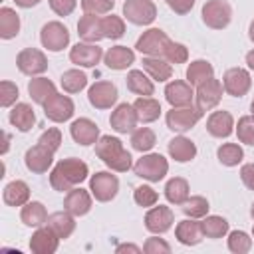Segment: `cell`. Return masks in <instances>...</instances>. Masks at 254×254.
<instances>
[{
    "instance_id": "db71d44e",
    "label": "cell",
    "mask_w": 254,
    "mask_h": 254,
    "mask_svg": "<svg viewBox=\"0 0 254 254\" xmlns=\"http://www.w3.org/2000/svg\"><path fill=\"white\" fill-rule=\"evenodd\" d=\"M77 6V0H50V8L58 16H69Z\"/></svg>"
},
{
    "instance_id": "4316f807",
    "label": "cell",
    "mask_w": 254,
    "mask_h": 254,
    "mask_svg": "<svg viewBox=\"0 0 254 254\" xmlns=\"http://www.w3.org/2000/svg\"><path fill=\"white\" fill-rule=\"evenodd\" d=\"M167 149H169V155H171L177 163H189V161H192V159L196 157V145H194L190 139L183 137V135L171 139Z\"/></svg>"
},
{
    "instance_id": "e575fe53",
    "label": "cell",
    "mask_w": 254,
    "mask_h": 254,
    "mask_svg": "<svg viewBox=\"0 0 254 254\" xmlns=\"http://www.w3.org/2000/svg\"><path fill=\"white\" fill-rule=\"evenodd\" d=\"M133 107H135V111H137L139 121H143V123H153V121H157L159 115H161V103H159L157 99H153V97H141V95H139V97L135 99Z\"/></svg>"
},
{
    "instance_id": "b9f144b4",
    "label": "cell",
    "mask_w": 254,
    "mask_h": 254,
    "mask_svg": "<svg viewBox=\"0 0 254 254\" xmlns=\"http://www.w3.org/2000/svg\"><path fill=\"white\" fill-rule=\"evenodd\" d=\"M87 85V75L79 69H67L62 73V87L67 93H79Z\"/></svg>"
},
{
    "instance_id": "5b68a950",
    "label": "cell",
    "mask_w": 254,
    "mask_h": 254,
    "mask_svg": "<svg viewBox=\"0 0 254 254\" xmlns=\"http://www.w3.org/2000/svg\"><path fill=\"white\" fill-rule=\"evenodd\" d=\"M169 44H171V40H169V36H167L163 30H159V28H149L147 32L141 34V38L137 40L135 48H137L141 54H145V56L163 58L165 52H167V48H169Z\"/></svg>"
},
{
    "instance_id": "e7e4bbea",
    "label": "cell",
    "mask_w": 254,
    "mask_h": 254,
    "mask_svg": "<svg viewBox=\"0 0 254 254\" xmlns=\"http://www.w3.org/2000/svg\"><path fill=\"white\" fill-rule=\"evenodd\" d=\"M250 214H252V218H254V204H252V208H250Z\"/></svg>"
},
{
    "instance_id": "03108f58",
    "label": "cell",
    "mask_w": 254,
    "mask_h": 254,
    "mask_svg": "<svg viewBox=\"0 0 254 254\" xmlns=\"http://www.w3.org/2000/svg\"><path fill=\"white\" fill-rule=\"evenodd\" d=\"M252 236H254V226H252Z\"/></svg>"
},
{
    "instance_id": "f6af8a7d",
    "label": "cell",
    "mask_w": 254,
    "mask_h": 254,
    "mask_svg": "<svg viewBox=\"0 0 254 254\" xmlns=\"http://www.w3.org/2000/svg\"><path fill=\"white\" fill-rule=\"evenodd\" d=\"M252 248V238L244 230H232L228 234V250L234 254H246Z\"/></svg>"
},
{
    "instance_id": "4dcf8cb0",
    "label": "cell",
    "mask_w": 254,
    "mask_h": 254,
    "mask_svg": "<svg viewBox=\"0 0 254 254\" xmlns=\"http://www.w3.org/2000/svg\"><path fill=\"white\" fill-rule=\"evenodd\" d=\"M2 198L8 206H24L30 200V187L24 181H12L4 187Z\"/></svg>"
},
{
    "instance_id": "7dc6e473",
    "label": "cell",
    "mask_w": 254,
    "mask_h": 254,
    "mask_svg": "<svg viewBox=\"0 0 254 254\" xmlns=\"http://www.w3.org/2000/svg\"><path fill=\"white\" fill-rule=\"evenodd\" d=\"M133 198H135V202H137L139 206H145V208H147V206H155V204H157L159 194H157V190H155L153 187H149V185H141V187L135 189Z\"/></svg>"
},
{
    "instance_id": "9c48e42d",
    "label": "cell",
    "mask_w": 254,
    "mask_h": 254,
    "mask_svg": "<svg viewBox=\"0 0 254 254\" xmlns=\"http://www.w3.org/2000/svg\"><path fill=\"white\" fill-rule=\"evenodd\" d=\"M40 42L50 52H62L69 44V32L62 22L54 20V22L44 24V28L40 32Z\"/></svg>"
},
{
    "instance_id": "52a82bcc",
    "label": "cell",
    "mask_w": 254,
    "mask_h": 254,
    "mask_svg": "<svg viewBox=\"0 0 254 254\" xmlns=\"http://www.w3.org/2000/svg\"><path fill=\"white\" fill-rule=\"evenodd\" d=\"M89 190L99 202H109L117 196L119 190V179L107 171H99L89 179Z\"/></svg>"
},
{
    "instance_id": "8fae6325",
    "label": "cell",
    "mask_w": 254,
    "mask_h": 254,
    "mask_svg": "<svg viewBox=\"0 0 254 254\" xmlns=\"http://www.w3.org/2000/svg\"><path fill=\"white\" fill-rule=\"evenodd\" d=\"M16 65L26 75H40L48 69V58L38 48H24L16 56Z\"/></svg>"
},
{
    "instance_id": "ffe728a7",
    "label": "cell",
    "mask_w": 254,
    "mask_h": 254,
    "mask_svg": "<svg viewBox=\"0 0 254 254\" xmlns=\"http://www.w3.org/2000/svg\"><path fill=\"white\" fill-rule=\"evenodd\" d=\"M60 236L46 224V226H40L32 238H30V250L36 252V254H54L60 246Z\"/></svg>"
},
{
    "instance_id": "ee69618b",
    "label": "cell",
    "mask_w": 254,
    "mask_h": 254,
    "mask_svg": "<svg viewBox=\"0 0 254 254\" xmlns=\"http://www.w3.org/2000/svg\"><path fill=\"white\" fill-rule=\"evenodd\" d=\"M101 28H103V38H109V40H119L125 34V22H123V18L113 16V14L101 18Z\"/></svg>"
},
{
    "instance_id": "e0dca14e",
    "label": "cell",
    "mask_w": 254,
    "mask_h": 254,
    "mask_svg": "<svg viewBox=\"0 0 254 254\" xmlns=\"http://www.w3.org/2000/svg\"><path fill=\"white\" fill-rule=\"evenodd\" d=\"M137 121H139V117H137V111H135V107L131 103H119L113 109L111 117H109V123L113 127V131L123 133V135L125 133H133L135 127H137Z\"/></svg>"
},
{
    "instance_id": "ac0fdd59",
    "label": "cell",
    "mask_w": 254,
    "mask_h": 254,
    "mask_svg": "<svg viewBox=\"0 0 254 254\" xmlns=\"http://www.w3.org/2000/svg\"><path fill=\"white\" fill-rule=\"evenodd\" d=\"M175 222V214L169 206L165 204H159V206H153L147 210L145 214V228L153 234H163L167 232Z\"/></svg>"
},
{
    "instance_id": "94428289",
    "label": "cell",
    "mask_w": 254,
    "mask_h": 254,
    "mask_svg": "<svg viewBox=\"0 0 254 254\" xmlns=\"http://www.w3.org/2000/svg\"><path fill=\"white\" fill-rule=\"evenodd\" d=\"M8 147H10V135H8V133H4V147H2V155L8 151Z\"/></svg>"
},
{
    "instance_id": "c3c4849f",
    "label": "cell",
    "mask_w": 254,
    "mask_h": 254,
    "mask_svg": "<svg viewBox=\"0 0 254 254\" xmlns=\"http://www.w3.org/2000/svg\"><path fill=\"white\" fill-rule=\"evenodd\" d=\"M113 6H115V0H81V10L85 14H95V16L109 14Z\"/></svg>"
},
{
    "instance_id": "3957f363",
    "label": "cell",
    "mask_w": 254,
    "mask_h": 254,
    "mask_svg": "<svg viewBox=\"0 0 254 254\" xmlns=\"http://www.w3.org/2000/svg\"><path fill=\"white\" fill-rule=\"evenodd\" d=\"M133 171L137 177L149 183H159L161 179H165L169 171V161L159 153H147L141 159H137V163L133 165Z\"/></svg>"
},
{
    "instance_id": "836d02e7",
    "label": "cell",
    "mask_w": 254,
    "mask_h": 254,
    "mask_svg": "<svg viewBox=\"0 0 254 254\" xmlns=\"http://www.w3.org/2000/svg\"><path fill=\"white\" fill-rule=\"evenodd\" d=\"M28 93H30V97H32L36 103L44 105V103H46L54 93H58V91H56L54 81H50L48 77H34V79H30V83H28Z\"/></svg>"
},
{
    "instance_id": "be15d7a7",
    "label": "cell",
    "mask_w": 254,
    "mask_h": 254,
    "mask_svg": "<svg viewBox=\"0 0 254 254\" xmlns=\"http://www.w3.org/2000/svg\"><path fill=\"white\" fill-rule=\"evenodd\" d=\"M250 109H252V117H254V99H252V105H250Z\"/></svg>"
},
{
    "instance_id": "ba28073f",
    "label": "cell",
    "mask_w": 254,
    "mask_h": 254,
    "mask_svg": "<svg viewBox=\"0 0 254 254\" xmlns=\"http://www.w3.org/2000/svg\"><path fill=\"white\" fill-rule=\"evenodd\" d=\"M123 16L137 26H149L157 18V6L151 0H125Z\"/></svg>"
},
{
    "instance_id": "9f6ffc18",
    "label": "cell",
    "mask_w": 254,
    "mask_h": 254,
    "mask_svg": "<svg viewBox=\"0 0 254 254\" xmlns=\"http://www.w3.org/2000/svg\"><path fill=\"white\" fill-rule=\"evenodd\" d=\"M240 179H242V183H244L250 190H254V163L242 165V169H240Z\"/></svg>"
},
{
    "instance_id": "9a60e30c",
    "label": "cell",
    "mask_w": 254,
    "mask_h": 254,
    "mask_svg": "<svg viewBox=\"0 0 254 254\" xmlns=\"http://www.w3.org/2000/svg\"><path fill=\"white\" fill-rule=\"evenodd\" d=\"M103 50L97 46V44H89V42H81V44H75L71 50H69V60L71 64L79 65V67H93L101 62L103 58Z\"/></svg>"
},
{
    "instance_id": "30bf717a",
    "label": "cell",
    "mask_w": 254,
    "mask_h": 254,
    "mask_svg": "<svg viewBox=\"0 0 254 254\" xmlns=\"http://www.w3.org/2000/svg\"><path fill=\"white\" fill-rule=\"evenodd\" d=\"M222 83L216 79V77H210L206 81H202L200 85H196V93H194V101H196V107L204 113V111H210L214 109L220 99H222Z\"/></svg>"
},
{
    "instance_id": "44dd1931",
    "label": "cell",
    "mask_w": 254,
    "mask_h": 254,
    "mask_svg": "<svg viewBox=\"0 0 254 254\" xmlns=\"http://www.w3.org/2000/svg\"><path fill=\"white\" fill-rule=\"evenodd\" d=\"M69 133H71V139L83 147L87 145H95L97 139H99V127L87 119V117H79L75 119L71 125H69Z\"/></svg>"
},
{
    "instance_id": "484cf974",
    "label": "cell",
    "mask_w": 254,
    "mask_h": 254,
    "mask_svg": "<svg viewBox=\"0 0 254 254\" xmlns=\"http://www.w3.org/2000/svg\"><path fill=\"white\" fill-rule=\"evenodd\" d=\"M103 62L109 69H115V71H121V69H127L133 62H135V54L131 48L127 46H113L105 52L103 56Z\"/></svg>"
},
{
    "instance_id": "cb8c5ba5",
    "label": "cell",
    "mask_w": 254,
    "mask_h": 254,
    "mask_svg": "<svg viewBox=\"0 0 254 254\" xmlns=\"http://www.w3.org/2000/svg\"><path fill=\"white\" fill-rule=\"evenodd\" d=\"M77 34L83 42L97 44L103 40V28H101V18L95 14H83L77 22Z\"/></svg>"
},
{
    "instance_id": "f5cc1de1",
    "label": "cell",
    "mask_w": 254,
    "mask_h": 254,
    "mask_svg": "<svg viewBox=\"0 0 254 254\" xmlns=\"http://www.w3.org/2000/svg\"><path fill=\"white\" fill-rule=\"evenodd\" d=\"M143 252H147V254H169V252H171V246H169L163 238L151 236V238L145 240V244H143Z\"/></svg>"
},
{
    "instance_id": "f35d334b",
    "label": "cell",
    "mask_w": 254,
    "mask_h": 254,
    "mask_svg": "<svg viewBox=\"0 0 254 254\" xmlns=\"http://www.w3.org/2000/svg\"><path fill=\"white\" fill-rule=\"evenodd\" d=\"M200 224H202V232H204V236L206 238H222V236H226L228 234V220L226 218H222V216H216V214H206L202 220H200Z\"/></svg>"
},
{
    "instance_id": "d4e9b609",
    "label": "cell",
    "mask_w": 254,
    "mask_h": 254,
    "mask_svg": "<svg viewBox=\"0 0 254 254\" xmlns=\"http://www.w3.org/2000/svg\"><path fill=\"white\" fill-rule=\"evenodd\" d=\"M206 131L212 135V137H228L232 131H234V119L228 111H212L206 119Z\"/></svg>"
},
{
    "instance_id": "d590c367",
    "label": "cell",
    "mask_w": 254,
    "mask_h": 254,
    "mask_svg": "<svg viewBox=\"0 0 254 254\" xmlns=\"http://www.w3.org/2000/svg\"><path fill=\"white\" fill-rule=\"evenodd\" d=\"M189 192H190L189 183H187V179H183V177H173V179H169L167 185H165V198H167L171 204H183V202L189 198Z\"/></svg>"
},
{
    "instance_id": "4fadbf2b",
    "label": "cell",
    "mask_w": 254,
    "mask_h": 254,
    "mask_svg": "<svg viewBox=\"0 0 254 254\" xmlns=\"http://www.w3.org/2000/svg\"><path fill=\"white\" fill-rule=\"evenodd\" d=\"M75 111V105L73 101L67 97V95H62V93H54L46 103H44V113L50 121L54 123H64L67 121Z\"/></svg>"
},
{
    "instance_id": "6125c7cd",
    "label": "cell",
    "mask_w": 254,
    "mask_h": 254,
    "mask_svg": "<svg viewBox=\"0 0 254 254\" xmlns=\"http://www.w3.org/2000/svg\"><path fill=\"white\" fill-rule=\"evenodd\" d=\"M248 36H250V40L254 42V20L250 22V28H248Z\"/></svg>"
},
{
    "instance_id": "7a4b0ae2",
    "label": "cell",
    "mask_w": 254,
    "mask_h": 254,
    "mask_svg": "<svg viewBox=\"0 0 254 254\" xmlns=\"http://www.w3.org/2000/svg\"><path fill=\"white\" fill-rule=\"evenodd\" d=\"M95 155L117 173H125L131 169V153L123 147L121 139L111 135H101L95 143Z\"/></svg>"
},
{
    "instance_id": "1f68e13d",
    "label": "cell",
    "mask_w": 254,
    "mask_h": 254,
    "mask_svg": "<svg viewBox=\"0 0 254 254\" xmlns=\"http://www.w3.org/2000/svg\"><path fill=\"white\" fill-rule=\"evenodd\" d=\"M143 69L149 73L151 79L155 81H167L171 79L173 75V67L171 64L165 60V58H151V56H145L143 58Z\"/></svg>"
},
{
    "instance_id": "681fc988",
    "label": "cell",
    "mask_w": 254,
    "mask_h": 254,
    "mask_svg": "<svg viewBox=\"0 0 254 254\" xmlns=\"http://www.w3.org/2000/svg\"><path fill=\"white\" fill-rule=\"evenodd\" d=\"M163 58H165L169 64H185V62L189 60V50H187V46H183V44H179V42H171Z\"/></svg>"
},
{
    "instance_id": "277c9868",
    "label": "cell",
    "mask_w": 254,
    "mask_h": 254,
    "mask_svg": "<svg viewBox=\"0 0 254 254\" xmlns=\"http://www.w3.org/2000/svg\"><path fill=\"white\" fill-rule=\"evenodd\" d=\"M202 117V111L196 105H187V107H173L171 111H167V127L175 133H185L189 129H192Z\"/></svg>"
},
{
    "instance_id": "11a10c76",
    "label": "cell",
    "mask_w": 254,
    "mask_h": 254,
    "mask_svg": "<svg viewBox=\"0 0 254 254\" xmlns=\"http://www.w3.org/2000/svg\"><path fill=\"white\" fill-rule=\"evenodd\" d=\"M165 2H167V6H169L175 14H187V12H190L192 6H194V0H165Z\"/></svg>"
},
{
    "instance_id": "680465c9",
    "label": "cell",
    "mask_w": 254,
    "mask_h": 254,
    "mask_svg": "<svg viewBox=\"0 0 254 254\" xmlns=\"http://www.w3.org/2000/svg\"><path fill=\"white\" fill-rule=\"evenodd\" d=\"M14 2H16V6H20V8H32V6L40 4L42 0H14Z\"/></svg>"
},
{
    "instance_id": "bcb514c9",
    "label": "cell",
    "mask_w": 254,
    "mask_h": 254,
    "mask_svg": "<svg viewBox=\"0 0 254 254\" xmlns=\"http://www.w3.org/2000/svg\"><path fill=\"white\" fill-rule=\"evenodd\" d=\"M236 135H238L240 143L254 147V117H252V115H244V117L238 119Z\"/></svg>"
},
{
    "instance_id": "8d00e7d4",
    "label": "cell",
    "mask_w": 254,
    "mask_h": 254,
    "mask_svg": "<svg viewBox=\"0 0 254 254\" xmlns=\"http://www.w3.org/2000/svg\"><path fill=\"white\" fill-rule=\"evenodd\" d=\"M20 32V16L16 10L4 6L0 8V38L2 40H12Z\"/></svg>"
},
{
    "instance_id": "7402d4cb",
    "label": "cell",
    "mask_w": 254,
    "mask_h": 254,
    "mask_svg": "<svg viewBox=\"0 0 254 254\" xmlns=\"http://www.w3.org/2000/svg\"><path fill=\"white\" fill-rule=\"evenodd\" d=\"M91 196L93 194H89L81 187L79 189H71V190H67V194L64 198V208L67 212H71L73 216H83V214H87L91 210Z\"/></svg>"
},
{
    "instance_id": "83f0119b",
    "label": "cell",
    "mask_w": 254,
    "mask_h": 254,
    "mask_svg": "<svg viewBox=\"0 0 254 254\" xmlns=\"http://www.w3.org/2000/svg\"><path fill=\"white\" fill-rule=\"evenodd\" d=\"M20 218L26 226H32V228H40L48 222V210L42 202L38 200H28L24 206H22V212H20Z\"/></svg>"
},
{
    "instance_id": "8992f818",
    "label": "cell",
    "mask_w": 254,
    "mask_h": 254,
    "mask_svg": "<svg viewBox=\"0 0 254 254\" xmlns=\"http://www.w3.org/2000/svg\"><path fill=\"white\" fill-rule=\"evenodd\" d=\"M232 20V8L226 0H208L202 6V22L212 30H222Z\"/></svg>"
},
{
    "instance_id": "7c38bea8",
    "label": "cell",
    "mask_w": 254,
    "mask_h": 254,
    "mask_svg": "<svg viewBox=\"0 0 254 254\" xmlns=\"http://www.w3.org/2000/svg\"><path fill=\"white\" fill-rule=\"evenodd\" d=\"M250 85H252V77L244 67H230V69H226V73L222 77V87L232 97L246 95Z\"/></svg>"
},
{
    "instance_id": "f546056e",
    "label": "cell",
    "mask_w": 254,
    "mask_h": 254,
    "mask_svg": "<svg viewBox=\"0 0 254 254\" xmlns=\"http://www.w3.org/2000/svg\"><path fill=\"white\" fill-rule=\"evenodd\" d=\"M10 123L18 131H22V133L30 131L34 127V123H36V113H34L32 105H28V103H16L12 107V111H10Z\"/></svg>"
},
{
    "instance_id": "6f0895ef",
    "label": "cell",
    "mask_w": 254,
    "mask_h": 254,
    "mask_svg": "<svg viewBox=\"0 0 254 254\" xmlns=\"http://www.w3.org/2000/svg\"><path fill=\"white\" fill-rule=\"evenodd\" d=\"M115 252H135V254H139V252H143V248H139L135 244H119L115 248Z\"/></svg>"
},
{
    "instance_id": "d6a6232c",
    "label": "cell",
    "mask_w": 254,
    "mask_h": 254,
    "mask_svg": "<svg viewBox=\"0 0 254 254\" xmlns=\"http://www.w3.org/2000/svg\"><path fill=\"white\" fill-rule=\"evenodd\" d=\"M127 89L141 95V97H151L153 91H155V85H153V79L147 77V73H143L141 69H131L127 73Z\"/></svg>"
},
{
    "instance_id": "603a6c76",
    "label": "cell",
    "mask_w": 254,
    "mask_h": 254,
    "mask_svg": "<svg viewBox=\"0 0 254 254\" xmlns=\"http://www.w3.org/2000/svg\"><path fill=\"white\" fill-rule=\"evenodd\" d=\"M175 236L181 244L185 246H196L204 232H202V224L196 220V218H187V220H181L175 228Z\"/></svg>"
},
{
    "instance_id": "f907efd6",
    "label": "cell",
    "mask_w": 254,
    "mask_h": 254,
    "mask_svg": "<svg viewBox=\"0 0 254 254\" xmlns=\"http://www.w3.org/2000/svg\"><path fill=\"white\" fill-rule=\"evenodd\" d=\"M16 99H18V85L8 81V79H4L0 83V105L2 107H10V105L16 103Z\"/></svg>"
},
{
    "instance_id": "60d3db41",
    "label": "cell",
    "mask_w": 254,
    "mask_h": 254,
    "mask_svg": "<svg viewBox=\"0 0 254 254\" xmlns=\"http://www.w3.org/2000/svg\"><path fill=\"white\" fill-rule=\"evenodd\" d=\"M216 157H218V161H220L224 167H236L238 163H242L244 151H242V147L236 145V143H224V145L218 147Z\"/></svg>"
},
{
    "instance_id": "816d5d0a",
    "label": "cell",
    "mask_w": 254,
    "mask_h": 254,
    "mask_svg": "<svg viewBox=\"0 0 254 254\" xmlns=\"http://www.w3.org/2000/svg\"><path fill=\"white\" fill-rule=\"evenodd\" d=\"M38 143L44 145V147H48V149H52V151L56 153V151L60 149V145H62V131L56 129V127H50V129H46V131L40 135Z\"/></svg>"
},
{
    "instance_id": "2e32d148",
    "label": "cell",
    "mask_w": 254,
    "mask_h": 254,
    "mask_svg": "<svg viewBox=\"0 0 254 254\" xmlns=\"http://www.w3.org/2000/svg\"><path fill=\"white\" fill-rule=\"evenodd\" d=\"M165 99L169 101L171 107H187V105H192V101H194L192 85L189 81H183V79H173L165 87Z\"/></svg>"
},
{
    "instance_id": "7bdbcfd3",
    "label": "cell",
    "mask_w": 254,
    "mask_h": 254,
    "mask_svg": "<svg viewBox=\"0 0 254 254\" xmlns=\"http://www.w3.org/2000/svg\"><path fill=\"white\" fill-rule=\"evenodd\" d=\"M208 200L204 196H189L185 202H183V212L189 216V218H204L208 214Z\"/></svg>"
},
{
    "instance_id": "5bb4252c",
    "label": "cell",
    "mask_w": 254,
    "mask_h": 254,
    "mask_svg": "<svg viewBox=\"0 0 254 254\" xmlns=\"http://www.w3.org/2000/svg\"><path fill=\"white\" fill-rule=\"evenodd\" d=\"M87 99L95 109H109L117 101V87L111 81H95L87 89Z\"/></svg>"
},
{
    "instance_id": "d6986e66",
    "label": "cell",
    "mask_w": 254,
    "mask_h": 254,
    "mask_svg": "<svg viewBox=\"0 0 254 254\" xmlns=\"http://www.w3.org/2000/svg\"><path fill=\"white\" fill-rule=\"evenodd\" d=\"M24 163H26L28 171H32V173H38V175L40 173H46L52 167V163H54V151L38 143V145L30 147L26 151Z\"/></svg>"
},
{
    "instance_id": "ab89813d",
    "label": "cell",
    "mask_w": 254,
    "mask_h": 254,
    "mask_svg": "<svg viewBox=\"0 0 254 254\" xmlns=\"http://www.w3.org/2000/svg\"><path fill=\"white\" fill-rule=\"evenodd\" d=\"M155 143H157V137H155L153 129H149V127H139L131 133V147L139 153L151 151L155 147Z\"/></svg>"
},
{
    "instance_id": "74e56055",
    "label": "cell",
    "mask_w": 254,
    "mask_h": 254,
    "mask_svg": "<svg viewBox=\"0 0 254 254\" xmlns=\"http://www.w3.org/2000/svg\"><path fill=\"white\" fill-rule=\"evenodd\" d=\"M214 77V67L206 60H194L187 67V79L190 85H200L202 81Z\"/></svg>"
},
{
    "instance_id": "f1b7e54d",
    "label": "cell",
    "mask_w": 254,
    "mask_h": 254,
    "mask_svg": "<svg viewBox=\"0 0 254 254\" xmlns=\"http://www.w3.org/2000/svg\"><path fill=\"white\" fill-rule=\"evenodd\" d=\"M60 238H69L71 232L75 230V220H73V214L67 212L65 208L64 210H58V212H52L48 216V222H46Z\"/></svg>"
},
{
    "instance_id": "91938a15",
    "label": "cell",
    "mask_w": 254,
    "mask_h": 254,
    "mask_svg": "<svg viewBox=\"0 0 254 254\" xmlns=\"http://www.w3.org/2000/svg\"><path fill=\"white\" fill-rule=\"evenodd\" d=\"M246 64H248L250 69H254V50H250V52L246 54Z\"/></svg>"
},
{
    "instance_id": "6da1fadb",
    "label": "cell",
    "mask_w": 254,
    "mask_h": 254,
    "mask_svg": "<svg viewBox=\"0 0 254 254\" xmlns=\"http://www.w3.org/2000/svg\"><path fill=\"white\" fill-rule=\"evenodd\" d=\"M89 175L87 165L81 159L69 157V159H62L50 173V185L64 192V190H71L73 187L81 185Z\"/></svg>"
}]
</instances>
